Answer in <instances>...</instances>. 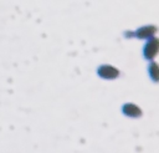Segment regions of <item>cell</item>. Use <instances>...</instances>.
Returning a JSON list of instances; mask_svg holds the SVG:
<instances>
[{"label": "cell", "mask_w": 159, "mask_h": 153, "mask_svg": "<svg viewBox=\"0 0 159 153\" xmlns=\"http://www.w3.org/2000/svg\"><path fill=\"white\" fill-rule=\"evenodd\" d=\"M155 31H157L155 26H143V27L138 29L134 32V35L140 39H152L153 35L155 34Z\"/></svg>", "instance_id": "277c9868"}, {"label": "cell", "mask_w": 159, "mask_h": 153, "mask_svg": "<svg viewBox=\"0 0 159 153\" xmlns=\"http://www.w3.org/2000/svg\"><path fill=\"white\" fill-rule=\"evenodd\" d=\"M122 112L127 117H132V118H137V117H140L142 116L140 108L137 104H134V103H125V104H123Z\"/></svg>", "instance_id": "3957f363"}, {"label": "cell", "mask_w": 159, "mask_h": 153, "mask_svg": "<svg viewBox=\"0 0 159 153\" xmlns=\"http://www.w3.org/2000/svg\"><path fill=\"white\" fill-rule=\"evenodd\" d=\"M149 73L150 77L153 78V81H158V65L155 62H152V65L149 66Z\"/></svg>", "instance_id": "5b68a950"}, {"label": "cell", "mask_w": 159, "mask_h": 153, "mask_svg": "<svg viewBox=\"0 0 159 153\" xmlns=\"http://www.w3.org/2000/svg\"><path fill=\"white\" fill-rule=\"evenodd\" d=\"M98 75L106 80H113L119 76V71L111 65H102L98 67Z\"/></svg>", "instance_id": "6da1fadb"}, {"label": "cell", "mask_w": 159, "mask_h": 153, "mask_svg": "<svg viewBox=\"0 0 159 153\" xmlns=\"http://www.w3.org/2000/svg\"><path fill=\"white\" fill-rule=\"evenodd\" d=\"M158 52V39L152 37L144 46V56L145 58H153Z\"/></svg>", "instance_id": "7a4b0ae2"}]
</instances>
